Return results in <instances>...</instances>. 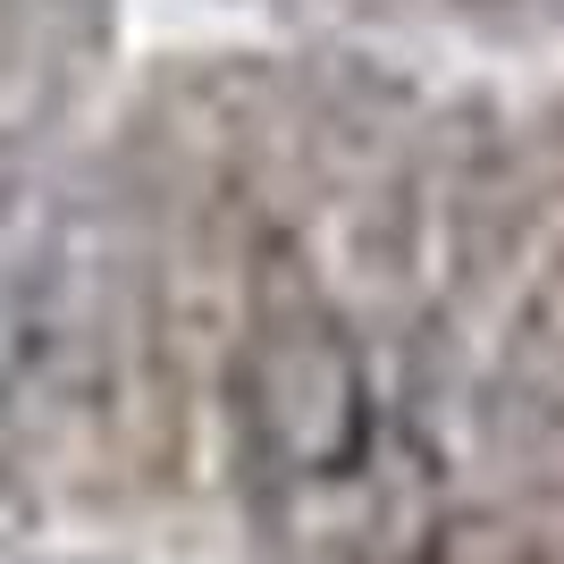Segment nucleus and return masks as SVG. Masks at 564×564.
<instances>
[{
  "label": "nucleus",
  "mask_w": 564,
  "mask_h": 564,
  "mask_svg": "<svg viewBox=\"0 0 564 564\" xmlns=\"http://www.w3.org/2000/svg\"><path fill=\"white\" fill-rule=\"evenodd\" d=\"M245 430L295 480L346 471L371 438V404H362V371L329 329H279L261 337L245 362Z\"/></svg>",
  "instance_id": "nucleus-1"
},
{
  "label": "nucleus",
  "mask_w": 564,
  "mask_h": 564,
  "mask_svg": "<svg viewBox=\"0 0 564 564\" xmlns=\"http://www.w3.org/2000/svg\"><path fill=\"white\" fill-rule=\"evenodd\" d=\"M34 9H51V18H101V0H34Z\"/></svg>",
  "instance_id": "nucleus-2"
}]
</instances>
